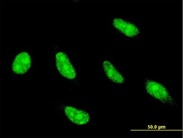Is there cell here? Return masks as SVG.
<instances>
[{
	"instance_id": "1",
	"label": "cell",
	"mask_w": 183,
	"mask_h": 138,
	"mask_svg": "<svg viewBox=\"0 0 183 138\" xmlns=\"http://www.w3.org/2000/svg\"><path fill=\"white\" fill-rule=\"evenodd\" d=\"M145 87L148 93L157 100L168 104L174 103L167 89L161 84L150 79L145 81Z\"/></svg>"
},
{
	"instance_id": "2",
	"label": "cell",
	"mask_w": 183,
	"mask_h": 138,
	"mask_svg": "<svg viewBox=\"0 0 183 138\" xmlns=\"http://www.w3.org/2000/svg\"><path fill=\"white\" fill-rule=\"evenodd\" d=\"M56 62L58 71L63 76L70 79L76 77V71L65 53H58L56 56Z\"/></svg>"
},
{
	"instance_id": "3",
	"label": "cell",
	"mask_w": 183,
	"mask_h": 138,
	"mask_svg": "<svg viewBox=\"0 0 183 138\" xmlns=\"http://www.w3.org/2000/svg\"><path fill=\"white\" fill-rule=\"evenodd\" d=\"M114 27L124 35L130 38L137 36L140 33L138 27L134 23L121 18H114L113 21Z\"/></svg>"
},
{
	"instance_id": "4",
	"label": "cell",
	"mask_w": 183,
	"mask_h": 138,
	"mask_svg": "<svg viewBox=\"0 0 183 138\" xmlns=\"http://www.w3.org/2000/svg\"><path fill=\"white\" fill-rule=\"evenodd\" d=\"M64 111L68 118L77 125H83L90 120V116L86 112L70 106H66Z\"/></svg>"
},
{
	"instance_id": "5",
	"label": "cell",
	"mask_w": 183,
	"mask_h": 138,
	"mask_svg": "<svg viewBox=\"0 0 183 138\" xmlns=\"http://www.w3.org/2000/svg\"><path fill=\"white\" fill-rule=\"evenodd\" d=\"M31 59L26 52L20 53L15 57L12 65V69L17 74H22L27 72L30 67Z\"/></svg>"
},
{
	"instance_id": "6",
	"label": "cell",
	"mask_w": 183,
	"mask_h": 138,
	"mask_svg": "<svg viewBox=\"0 0 183 138\" xmlns=\"http://www.w3.org/2000/svg\"><path fill=\"white\" fill-rule=\"evenodd\" d=\"M103 67L106 74L110 80L118 84L124 83V80L122 76L109 61L105 60L103 63Z\"/></svg>"
}]
</instances>
